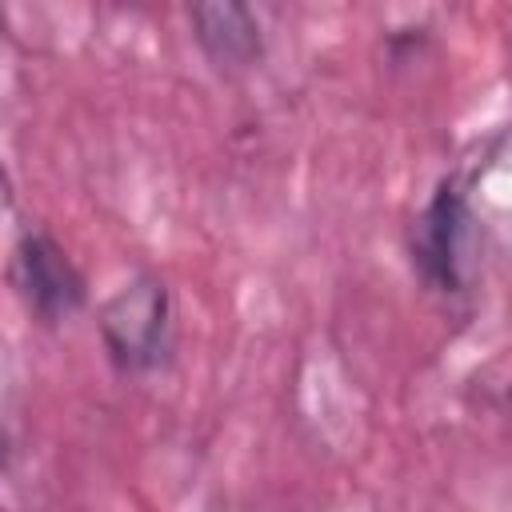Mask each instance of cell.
Instances as JSON below:
<instances>
[{"instance_id":"1","label":"cell","mask_w":512,"mask_h":512,"mask_svg":"<svg viewBox=\"0 0 512 512\" xmlns=\"http://www.w3.org/2000/svg\"><path fill=\"white\" fill-rule=\"evenodd\" d=\"M104 352L116 372H152L172 356V292L160 276L140 272L132 276L112 300H104L96 316Z\"/></svg>"},{"instance_id":"2","label":"cell","mask_w":512,"mask_h":512,"mask_svg":"<svg viewBox=\"0 0 512 512\" xmlns=\"http://www.w3.org/2000/svg\"><path fill=\"white\" fill-rule=\"evenodd\" d=\"M472 252H476V216L460 188V180H440L432 200L412 220L408 256L416 276L440 292L460 296L472 280Z\"/></svg>"},{"instance_id":"3","label":"cell","mask_w":512,"mask_h":512,"mask_svg":"<svg viewBox=\"0 0 512 512\" xmlns=\"http://www.w3.org/2000/svg\"><path fill=\"white\" fill-rule=\"evenodd\" d=\"M12 284L24 300V308L40 324H60V320L76 316L88 296L80 268L44 228L20 232L16 252H12Z\"/></svg>"},{"instance_id":"4","label":"cell","mask_w":512,"mask_h":512,"mask_svg":"<svg viewBox=\"0 0 512 512\" xmlns=\"http://www.w3.org/2000/svg\"><path fill=\"white\" fill-rule=\"evenodd\" d=\"M192 36L220 72H248L264 56V32L248 4H192Z\"/></svg>"}]
</instances>
